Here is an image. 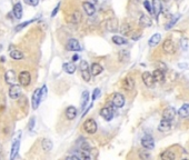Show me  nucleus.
<instances>
[{"instance_id":"obj_1","label":"nucleus","mask_w":189,"mask_h":160,"mask_svg":"<svg viewBox=\"0 0 189 160\" xmlns=\"http://www.w3.org/2000/svg\"><path fill=\"white\" fill-rule=\"evenodd\" d=\"M83 129L87 133L92 135L97 131V123L93 119H87L83 122Z\"/></svg>"},{"instance_id":"obj_2","label":"nucleus","mask_w":189,"mask_h":160,"mask_svg":"<svg viewBox=\"0 0 189 160\" xmlns=\"http://www.w3.org/2000/svg\"><path fill=\"white\" fill-rule=\"evenodd\" d=\"M18 81L19 83L24 87H27V86L30 85V81H31V76L28 71H21L18 76Z\"/></svg>"},{"instance_id":"obj_3","label":"nucleus","mask_w":189,"mask_h":160,"mask_svg":"<svg viewBox=\"0 0 189 160\" xmlns=\"http://www.w3.org/2000/svg\"><path fill=\"white\" fill-rule=\"evenodd\" d=\"M43 100L41 98V89H36L32 93V98H31V104H32V109L36 110L39 107L40 101Z\"/></svg>"},{"instance_id":"obj_4","label":"nucleus","mask_w":189,"mask_h":160,"mask_svg":"<svg viewBox=\"0 0 189 160\" xmlns=\"http://www.w3.org/2000/svg\"><path fill=\"white\" fill-rule=\"evenodd\" d=\"M21 95V85H11L9 89V97L12 99H18L19 96Z\"/></svg>"},{"instance_id":"obj_5","label":"nucleus","mask_w":189,"mask_h":160,"mask_svg":"<svg viewBox=\"0 0 189 160\" xmlns=\"http://www.w3.org/2000/svg\"><path fill=\"white\" fill-rule=\"evenodd\" d=\"M111 102L115 107L121 108V107H124V104H125V98H124V96L121 93H115L114 96H112Z\"/></svg>"},{"instance_id":"obj_6","label":"nucleus","mask_w":189,"mask_h":160,"mask_svg":"<svg viewBox=\"0 0 189 160\" xmlns=\"http://www.w3.org/2000/svg\"><path fill=\"white\" fill-rule=\"evenodd\" d=\"M163 49H164V51H165L166 53H169V55H171V53H175V51H176L175 43H173V40H170V39H167V40H165V41H164Z\"/></svg>"},{"instance_id":"obj_7","label":"nucleus","mask_w":189,"mask_h":160,"mask_svg":"<svg viewBox=\"0 0 189 160\" xmlns=\"http://www.w3.org/2000/svg\"><path fill=\"white\" fill-rule=\"evenodd\" d=\"M141 144L147 149H152L155 147V140L150 135H145L141 139Z\"/></svg>"},{"instance_id":"obj_8","label":"nucleus","mask_w":189,"mask_h":160,"mask_svg":"<svg viewBox=\"0 0 189 160\" xmlns=\"http://www.w3.org/2000/svg\"><path fill=\"white\" fill-rule=\"evenodd\" d=\"M100 115L104 119L110 121V120L114 118V111H112L111 107L107 106V107H105V108H102V109L100 110Z\"/></svg>"},{"instance_id":"obj_9","label":"nucleus","mask_w":189,"mask_h":160,"mask_svg":"<svg viewBox=\"0 0 189 160\" xmlns=\"http://www.w3.org/2000/svg\"><path fill=\"white\" fill-rule=\"evenodd\" d=\"M5 80L8 85H10V86L15 85V83H16V80H17L16 71H15V70H8L5 75Z\"/></svg>"},{"instance_id":"obj_10","label":"nucleus","mask_w":189,"mask_h":160,"mask_svg":"<svg viewBox=\"0 0 189 160\" xmlns=\"http://www.w3.org/2000/svg\"><path fill=\"white\" fill-rule=\"evenodd\" d=\"M67 50L69 51H79L81 49L79 45V41L76 39H70L68 42H67V46H66Z\"/></svg>"},{"instance_id":"obj_11","label":"nucleus","mask_w":189,"mask_h":160,"mask_svg":"<svg viewBox=\"0 0 189 160\" xmlns=\"http://www.w3.org/2000/svg\"><path fill=\"white\" fill-rule=\"evenodd\" d=\"M142 81H144V83L147 86V87H152L155 83V78L154 76L151 75V73H149V72H145L144 75H142Z\"/></svg>"},{"instance_id":"obj_12","label":"nucleus","mask_w":189,"mask_h":160,"mask_svg":"<svg viewBox=\"0 0 189 160\" xmlns=\"http://www.w3.org/2000/svg\"><path fill=\"white\" fill-rule=\"evenodd\" d=\"M175 113H176V111H175V109H173V107L166 108L163 112V119H167V120H170L171 121V120L175 118Z\"/></svg>"},{"instance_id":"obj_13","label":"nucleus","mask_w":189,"mask_h":160,"mask_svg":"<svg viewBox=\"0 0 189 160\" xmlns=\"http://www.w3.org/2000/svg\"><path fill=\"white\" fill-rule=\"evenodd\" d=\"M170 128H171L170 120H167V119H163L160 121L159 126H158V130L161 131V132H166V131L170 130Z\"/></svg>"},{"instance_id":"obj_14","label":"nucleus","mask_w":189,"mask_h":160,"mask_svg":"<svg viewBox=\"0 0 189 160\" xmlns=\"http://www.w3.org/2000/svg\"><path fill=\"white\" fill-rule=\"evenodd\" d=\"M118 29V20L116 18H110L108 21H107V30L108 31H116Z\"/></svg>"},{"instance_id":"obj_15","label":"nucleus","mask_w":189,"mask_h":160,"mask_svg":"<svg viewBox=\"0 0 189 160\" xmlns=\"http://www.w3.org/2000/svg\"><path fill=\"white\" fill-rule=\"evenodd\" d=\"M19 147H20V140H19V138H18L13 141L12 147H11L10 159H15V158H16L17 153H18V151H19Z\"/></svg>"},{"instance_id":"obj_16","label":"nucleus","mask_w":189,"mask_h":160,"mask_svg":"<svg viewBox=\"0 0 189 160\" xmlns=\"http://www.w3.org/2000/svg\"><path fill=\"white\" fill-rule=\"evenodd\" d=\"M163 6H161V1L160 0H152V10H154V15L156 17L159 16V13L161 12Z\"/></svg>"},{"instance_id":"obj_17","label":"nucleus","mask_w":189,"mask_h":160,"mask_svg":"<svg viewBox=\"0 0 189 160\" xmlns=\"http://www.w3.org/2000/svg\"><path fill=\"white\" fill-rule=\"evenodd\" d=\"M152 76L155 78V81H157V82H164V80H165V73H164V70L161 69H156L152 72Z\"/></svg>"},{"instance_id":"obj_18","label":"nucleus","mask_w":189,"mask_h":160,"mask_svg":"<svg viewBox=\"0 0 189 160\" xmlns=\"http://www.w3.org/2000/svg\"><path fill=\"white\" fill-rule=\"evenodd\" d=\"M83 10L88 15V16H92L95 11H96V8H95V6L90 2H83Z\"/></svg>"},{"instance_id":"obj_19","label":"nucleus","mask_w":189,"mask_h":160,"mask_svg":"<svg viewBox=\"0 0 189 160\" xmlns=\"http://www.w3.org/2000/svg\"><path fill=\"white\" fill-rule=\"evenodd\" d=\"M123 87L125 90H131V89H133V87H135V81H133L131 78H125V79L123 80Z\"/></svg>"},{"instance_id":"obj_20","label":"nucleus","mask_w":189,"mask_h":160,"mask_svg":"<svg viewBox=\"0 0 189 160\" xmlns=\"http://www.w3.org/2000/svg\"><path fill=\"white\" fill-rule=\"evenodd\" d=\"M76 116H77V109H76L75 107H68L66 110V117L67 119H69V120H72V119H75Z\"/></svg>"},{"instance_id":"obj_21","label":"nucleus","mask_w":189,"mask_h":160,"mask_svg":"<svg viewBox=\"0 0 189 160\" xmlns=\"http://www.w3.org/2000/svg\"><path fill=\"white\" fill-rule=\"evenodd\" d=\"M13 15L17 19H21L22 18V6L20 2L16 3L15 7H13Z\"/></svg>"},{"instance_id":"obj_22","label":"nucleus","mask_w":189,"mask_h":160,"mask_svg":"<svg viewBox=\"0 0 189 160\" xmlns=\"http://www.w3.org/2000/svg\"><path fill=\"white\" fill-rule=\"evenodd\" d=\"M151 22H152L151 19L148 16H146V15H142L140 17V19H139V24L141 27H150L151 26Z\"/></svg>"},{"instance_id":"obj_23","label":"nucleus","mask_w":189,"mask_h":160,"mask_svg":"<svg viewBox=\"0 0 189 160\" xmlns=\"http://www.w3.org/2000/svg\"><path fill=\"white\" fill-rule=\"evenodd\" d=\"M179 117L181 118H187L189 116V104H185L184 106L181 107L178 111Z\"/></svg>"},{"instance_id":"obj_24","label":"nucleus","mask_w":189,"mask_h":160,"mask_svg":"<svg viewBox=\"0 0 189 160\" xmlns=\"http://www.w3.org/2000/svg\"><path fill=\"white\" fill-rule=\"evenodd\" d=\"M102 72V67L99 64H91V73L92 76H98Z\"/></svg>"},{"instance_id":"obj_25","label":"nucleus","mask_w":189,"mask_h":160,"mask_svg":"<svg viewBox=\"0 0 189 160\" xmlns=\"http://www.w3.org/2000/svg\"><path fill=\"white\" fill-rule=\"evenodd\" d=\"M64 69L67 73H74L76 71V64H72V62H68V64H64Z\"/></svg>"},{"instance_id":"obj_26","label":"nucleus","mask_w":189,"mask_h":160,"mask_svg":"<svg viewBox=\"0 0 189 160\" xmlns=\"http://www.w3.org/2000/svg\"><path fill=\"white\" fill-rule=\"evenodd\" d=\"M10 57L12 59H15V60H21V59L24 58V53H22L21 51L15 49V50L10 51Z\"/></svg>"},{"instance_id":"obj_27","label":"nucleus","mask_w":189,"mask_h":160,"mask_svg":"<svg viewBox=\"0 0 189 160\" xmlns=\"http://www.w3.org/2000/svg\"><path fill=\"white\" fill-rule=\"evenodd\" d=\"M160 35L159 33H155L154 36H152L151 38L149 39V46H151V47H155V46H157L158 43H159V41H160Z\"/></svg>"},{"instance_id":"obj_28","label":"nucleus","mask_w":189,"mask_h":160,"mask_svg":"<svg viewBox=\"0 0 189 160\" xmlns=\"http://www.w3.org/2000/svg\"><path fill=\"white\" fill-rule=\"evenodd\" d=\"M41 146H43V149L45 150V151H50V150L52 149V142H51V140H49V139H43Z\"/></svg>"},{"instance_id":"obj_29","label":"nucleus","mask_w":189,"mask_h":160,"mask_svg":"<svg viewBox=\"0 0 189 160\" xmlns=\"http://www.w3.org/2000/svg\"><path fill=\"white\" fill-rule=\"evenodd\" d=\"M129 59V51L127 50H120L119 51V60L121 62H125L127 61Z\"/></svg>"},{"instance_id":"obj_30","label":"nucleus","mask_w":189,"mask_h":160,"mask_svg":"<svg viewBox=\"0 0 189 160\" xmlns=\"http://www.w3.org/2000/svg\"><path fill=\"white\" fill-rule=\"evenodd\" d=\"M91 71H89V68L88 69H83V70H81V76H83V80L85 81H90V79H91Z\"/></svg>"},{"instance_id":"obj_31","label":"nucleus","mask_w":189,"mask_h":160,"mask_svg":"<svg viewBox=\"0 0 189 160\" xmlns=\"http://www.w3.org/2000/svg\"><path fill=\"white\" fill-rule=\"evenodd\" d=\"M112 41H114L116 45H119V46L125 45V43L127 42V40H126L125 38L120 37V36H114V37H112Z\"/></svg>"},{"instance_id":"obj_32","label":"nucleus","mask_w":189,"mask_h":160,"mask_svg":"<svg viewBox=\"0 0 189 160\" xmlns=\"http://www.w3.org/2000/svg\"><path fill=\"white\" fill-rule=\"evenodd\" d=\"M88 100H89V92L88 91H83V97H81V108H83V109L86 107Z\"/></svg>"},{"instance_id":"obj_33","label":"nucleus","mask_w":189,"mask_h":160,"mask_svg":"<svg viewBox=\"0 0 189 160\" xmlns=\"http://www.w3.org/2000/svg\"><path fill=\"white\" fill-rule=\"evenodd\" d=\"M161 159H165V160H173L175 159V155H173L171 151H165L164 153H161Z\"/></svg>"},{"instance_id":"obj_34","label":"nucleus","mask_w":189,"mask_h":160,"mask_svg":"<svg viewBox=\"0 0 189 160\" xmlns=\"http://www.w3.org/2000/svg\"><path fill=\"white\" fill-rule=\"evenodd\" d=\"M36 20H37V18H36V19H32V20H29V21H26V22H24V24H18V26H17V28H16V29H15V31H20V30L24 29V28H25V27H26V26H28V24H32V22L36 21Z\"/></svg>"},{"instance_id":"obj_35","label":"nucleus","mask_w":189,"mask_h":160,"mask_svg":"<svg viewBox=\"0 0 189 160\" xmlns=\"http://www.w3.org/2000/svg\"><path fill=\"white\" fill-rule=\"evenodd\" d=\"M179 18H180V16H179V15H177V16H175V17H173V18L171 19V21L169 22V24H168L167 26H166V29H170L171 27H173V24H175L177 21H178V20H179Z\"/></svg>"},{"instance_id":"obj_36","label":"nucleus","mask_w":189,"mask_h":160,"mask_svg":"<svg viewBox=\"0 0 189 160\" xmlns=\"http://www.w3.org/2000/svg\"><path fill=\"white\" fill-rule=\"evenodd\" d=\"M71 20H72V22H79L80 21V18H81V16H80V13L78 12V11H75L74 12V15L71 16Z\"/></svg>"},{"instance_id":"obj_37","label":"nucleus","mask_w":189,"mask_h":160,"mask_svg":"<svg viewBox=\"0 0 189 160\" xmlns=\"http://www.w3.org/2000/svg\"><path fill=\"white\" fill-rule=\"evenodd\" d=\"M131 30V27L129 26V24H124L123 28H121V32H123V35H128L129 32H130Z\"/></svg>"},{"instance_id":"obj_38","label":"nucleus","mask_w":189,"mask_h":160,"mask_svg":"<svg viewBox=\"0 0 189 160\" xmlns=\"http://www.w3.org/2000/svg\"><path fill=\"white\" fill-rule=\"evenodd\" d=\"M180 43H181V48L182 49H188L189 48V39L184 38V39H181Z\"/></svg>"},{"instance_id":"obj_39","label":"nucleus","mask_w":189,"mask_h":160,"mask_svg":"<svg viewBox=\"0 0 189 160\" xmlns=\"http://www.w3.org/2000/svg\"><path fill=\"white\" fill-rule=\"evenodd\" d=\"M144 6L146 7V9H147V11L149 13H154V10H152V6H150V3H149V1H144Z\"/></svg>"},{"instance_id":"obj_40","label":"nucleus","mask_w":189,"mask_h":160,"mask_svg":"<svg viewBox=\"0 0 189 160\" xmlns=\"http://www.w3.org/2000/svg\"><path fill=\"white\" fill-rule=\"evenodd\" d=\"M25 2L27 3V5H29V6H37L38 3H39V0H25Z\"/></svg>"},{"instance_id":"obj_41","label":"nucleus","mask_w":189,"mask_h":160,"mask_svg":"<svg viewBox=\"0 0 189 160\" xmlns=\"http://www.w3.org/2000/svg\"><path fill=\"white\" fill-rule=\"evenodd\" d=\"M99 95H100V89H99V88L95 89V91H93V93H92V99H93V100L98 98Z\"/></svg>"},{"instance_id":"obj_42","label":"nucleus","mask_w":189,"mask_h":160,"mask_svg":"<svg viewBox=\"0 0 189 160\" xmlns=\"http://www.w3.org/2000/svg\"><path fill=\"white\" fill-rule=\"evenodd\" d=\"M139 157H140L141 159H142V158H144V159H149L150 156H149V153H146V152H140Z\"/></svg>"},{"instance_id":"obj_43","label":"nucleus","mask_w":189,"mask_h":160,"mask_svg":"<svg viewBox=\"0 0 189 160\" xmlns=\"http://www.w3.org/2000/svg\"><path fill=\"white\" fill-rule=\"evenodd\" d=\"M46 95H47V87L46 86H43V88H41V98H45Z\"/></svg>"},{"instance_id":"obj_44","label":"nucleus","mask_w":189,"mask_h":160,"mask_svg":"<svg viewBox=\"0 0 189 160\" xmlns=\"http://www.w3.org/2000/svg\"><path fill=\"white\" fill-rule=\"evenodd\" d=\"M59 7H60V3H58V5L56 6V8L53 9V11L51 12V17H55L57 15V12H58V9H59Z\"/></svg>"},{"instance_id":"obj_45","label":"nucleus","mask_w":189,"mask_h":160,"mask_svg":"<svg viewBox=\"0 0 189 160\" xmlns=\"http://www.w3.org/2000/svg\"><path fill=\"white\" fill-rule=\"evenodd\" d=\"M34 126H35V118H32V119L30 120V122H29V130L30 131L34 129Z\"/></svg>"},{"instance_id":"obj_46","label":"nucleus","mask_w":189,"mask_h":160,"mask_svg":"<svg viewBox=\"0 0 189 160\" xmlns=\"http://www.w3.org/2000/svg\"><path fill=\"white\" fill-rule=\"evenodd\" d=\"M77 59H78V56H77V55H76V56H74V61H76Z\"/></svg>"},{"instance_id":"obj_47","label":"nucleus","mask_w":189,"mask_h":160,"mask_svg":"<svg viewBox=\"0 0 189 160\" xmlns=\"http://www.w3.org/2000/svg\"><path fill=\"white\" fill-rule=\"evenodd\" d=\"M1 152H2V146H1V144H0V155H1Z\"/></svg>"},{"instance_id":"obj_48","label":"nucleus","mask_w":189,"mask_h":160,"mask_svg":"<svg viewBox=\"0 0 189 160\" xmlns=\"http://www.w3.org/2000/svg\"><path fill=\"white\" fill-rule=\"evenodd\" d=\"M1 49H2V46H1V45H0V50H1Z\"/></svg>"}]
</instances>
